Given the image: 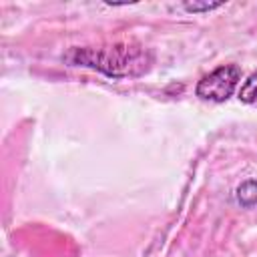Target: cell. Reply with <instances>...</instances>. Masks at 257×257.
<instances>
[{
    "mask_svg": "<svg viewBox=\"0 0 257 257\" xmlns=\"http://www.w3.org/2000/svg\"><path fill=\"white\" fill-rule=\"evenodd\" d=\"M221 6H225V2H197V0H193V2H183V8L187 10V12H193V14H199V12H211V10H217V8H221Z\"/></svg>",
    "mask_w": 257,
    "mask_h": 257,
    "instance_id": "cell-5",
    "label": "cell"
},
{
    "mask_svg": "<svg viewBox=\"0 0 257 257\" xmlns=\"http://www.w3.org/2000/svg\"><path fill=\"white\" fill-rule=\"evenodd\" d=\"M70 66H84L102 72L108 78H135L151 70L155 54L143 44L118 42L110 46H72L62 54Z\"/></svg>",
    "mask_w": 257,
    "mask_h": 257,
    "instance_id": "cell-1",
    "label": "cell"
},
{
    "mask_svg": "<svg viewBox=\"0 0 257 257\" xmlns=\"http://www.w3.org/2000/svg\"><path fill=\"white\" fill-rule=\"evenodd\" d=\"M239 80H241V68L237 64H221L197 82L195 94L203 100L225 102L233 96Z\"/></svg>",
    "mask_w": 257,
    "mask_h": 257,
    "instance_id": "cell-2",
    "label": "cell"
},
{
    "mask_svg": "<svg viewBox=\"0 0 257 257\" xmlns=\"http://www.w3.org/2000/svg\"><path fill=\"white\" fill-rule=\"evenodd\" d=\"M235 199L243 209H255L257 207V181L247 179L235 189Z\"/></svg>",
    "mask_w": 257,
    "mask_h": 257,
    "instance_id": "cell-3",
    "label": "cell"
},
{
    "mask_svg": "<svg viewBox=\"0 0 257 257\" xmlns=\"http://www.w3.org/2000/svg\"><path fill=\"white\" fill-rule=\"evenodd\" d=\"M239 100L245 102V104L257 102V70L251 72L247 76V80L241 84V88H239Z\"/></svg>",
    "mask_w": 257,
    "mask_h": 257,
    "instance_id": "cell-4",
    "label": "cell"
}]
</instances>
